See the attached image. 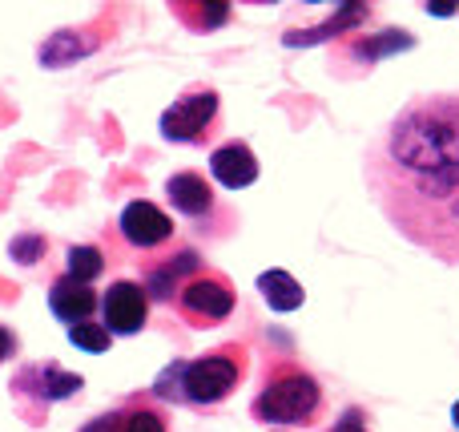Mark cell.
Wrapping results in <instances>:
<instances>
[{"label": "cell", "instance_id": "cell-1", "mask_svg": "<svg viewBox=\"0 0 459 432\" xmlns=\"http://www.w3.org/2000/svg\"><path fill=\"white\" fill-rule=\"evenodd\" d=\"M367 190L407 242L459 267V93H428L367 150Z\"/></svg>", "mask_w": 459, "mask_h": 432}, {"label": "cell", "instance_id": "cell-2", "mask_svg": "<svg viewBox=\"0 0 459 432\" xmlns=\"http://www.w3.org/2000/svg\"><path fill=\"white\" fill-rule=\"evenodd\" d=\"M242 360L238 352H206L198 360H174L158 372L153 396L169 404H190V409H218L238 388Z\"/></svg>", "mask_w": 459, "mask_h": 432}, {"label": "cell", "instance_id": "cell-3", "mask_svg": "<svg viewBox=\"0 0 459 432\" xmlns=\"http://www.w3.org/2000/svg\"><path fill=\"white\" fill-rule=\"evenodd\" d=\"M254 420L270 428H286V425H310L323 412V388L299 364H274L262 384V392L250 404Z\"/></svg>", "mask_w": 459, "mask_h": 432}, {"label": "cell", "instance_id": "cell-4", "mask_svg": "<svg viewBox=\"0 0 459 432\" xmlns=\"http://www.w3.org/2000/svg\"><path fill=\"white\" fill-rule=\"evenodd\" d=\"M8 388H13V396L24 404L32 425H40V412L61 401H73V396L85 388V380H81L77 372H65L61 364L48 360V364H24Z\"/></svg>", "mask_w": 459, "mask_h": 432}, {"label": "cell", "instance_id": "cell-5", "mask_svg": "<svg viewBox=\"0 0 459 432\" xmlns=\"http://www.w3.org/2000/svg\"><path fill=\"white\" fill-rule=\"evenodd\" d=\"M234 304H238L234 283L222 271H198L174 299V307L182 312V320L190 328H214V323L230 320Z\"/></svg>", "mask_w": 459, "mask_h": 432}, {"label": "cell", "instance_id": "cell-6", "mask_svg": "<svg viewBox=\"0 0 459 432\" xmlns=\"http://www.w3.org/2000/svg\"><path fill=\"white\" fill-rule=\"evenodd\" d=\"M218 121V93L210 85H194L190 93H182L166 113H161V137L182 145H198L210 134V126Z\"/></svg>", "mask_w": 459, "mask_h": 432}, {"label": "cell", "instance_id": "cell-7", "mask_svg": "<svg viewBox=\"0 0 459 432\" xmlns=\"http://www.w3.org/2000/svg\"><path fill=\"white\" fill-rule=\"evenodd\" d=\"M150 320V299H145L142 283L117 279L101 295V328L109 336H137Z\"/></svg>", "mask_w": 459, "mask_h": 432}, {"label": "cell", "instance_id": "cell-8", "mask_svg": "<svg viewBox=\"0 0 459 432\" xmlns=\"http://www.w3.org/2000/svg\"><path fill=\"white\" fill-rule=\"evenodd\" d=\"M117 231L129 247L137 251H158L174 239V218L150 198H134L117 218Z\"/></svg>", "mask_w": 459, "mask_h": 432}, {"label": "cell", "instance_id": "cell-9", "mask_svg": "<svg viewBox=\"0 0 459 432\" xmlns=\"http://www.w3.org/2000/svg\"><path fill=\"white\" fill-rule=\"evenodd\" d=\"M198 271H202L198 251L182 247L178 255L158 259V263L145 267V283H142V291H145V299H150V304H174L178 291H182Z\"/></svg>", "mask_w": 459, "mask_h": 432}, {"label": "cell", "instance_id": "cell-10", "mask_svg": "<svg viewBox=\"0 0 459 432\" xmlns=\"http://www.w3.org/2000/svg\"><path fill=\"white\" fill-rule=\"evenodd\" d=\"M101 307V299H97L93 287H85V283L69 279V275H61V279H53V287H48V312L56 315L61 323H85L89 315Z\"/></svg>", "mask_w": 459, "mask_h": 432}, {"label": "cell", "instance_id": "cell-11", "mask_svg": "<svg viewBox=\"0 0 459 432\" xmlns=\"http://www.w3.org/2000/svg\"><path fill=\"white\" fill-rule=\"evenodd\" d=\"M210 174L226 190H242V186H250L258 178V158H254V150L246 142H226L210 154Z\"/></svg>", "mask_w": 459, "mask_h": 432}, {"label": "cell", "instance_id": "cell-12", "mask_svg": "<svg viewBox=\"0 0 459 432\" xmlns=\"http://www.w3.org/2000/svg\"><path fill=\"white\" fill-rule=\"evenodd\" d=\"M166 194H169V207L182 218H206L210 210H214V190H210V182L202 174H194V170H178L166 182Z\"/></svg>", "mask_w": 459, "mask_h": 432}, {"label": "cell", "instance_id": "cell-13", "mask_svg": "<svg viewBox=\"0 0 459 432\" xmlns=\"http://www.w3.org/2000/svg\"><path fill=\"white\" fill-rule=\"evenodd\" d=\"M403 48H415V37L407 29H383V32H355L347 40V61L355 65H379L383 57L403 53Z\"/></svg>", "mask_w": 459, "mask_h": 432}, {"label": "cell", "instance_id": "cell-14", "mask_svg": "<svg viewBox=\"0 0 459 432\" xmlns=\"http://www.w3.org/2000/svg\"><path fill=\"white\" fill-rule=\"evenodd\" d=\"M363 21H371V8L367 4H347V8H339L331 21L315 24V29H290L282 37V45L299 48V45H323V40H331V37H355V29Z\"/></svg>", "mask_w": 459, "mask_h": 432}, {"label": "cell", "instance_id": "cell-15", "mask_svg": "<svg viewBox=\"0 0 459 432\" xmlns=\"http://www.w3.org/2000/svg\"><path fill=\"white\" fill-rule=\"evenodd\" d=\"M258 295L266 299V307L270 312H299L302 307V299H307V291H302V283L294 279L290 271H262L258 275Z\"/></svg>", "mask_w": 459, "mask_h": 432}, {"label": "cell", "instance_id": "cell-16", "mask_svg": "<svg viewBox=\"0 0 459 432\" xmlns=\"http://www.w3.org/2000/svg\"><path fill=\"white\" fill-rule=\"evenodd\" d=\"M93 48H97L93 40H81L73 29H61L40 45V65H45V69H65L69 61H77L81 53H93Z\"/></svg>", "mask_w": 459, "mask_h": 432}, {"label": "cell", "instance_id": "cell-17", "mask_svg": "<svg viewBox=\"0 0 459 432\" xmlns=\"http://www.w3.org/2000/svg\"><path fill=\"white\" fill-rule=\"evenodd\" d=\"M174 16L190 32H214L230 21V4L222 0H198V4H174Z\"/></svg>", "mask_w": 459, "mask_h": 432}, {"label": "cell", "instance_id": "cell-18", "mask_svg": "<svg viewBox=\"0 0 459 432\" xmlns=\"http://www.w3.org/2000/svg\"><path fill=\"white\" fill-rule=\"evenodd\" d=\"M121 432H166V412L158 404H150L145 396L121 404Z\"/></svg>", "mask_w": 459, "mask_h": 432}, {"label": "cell", "instance_id": "cell-19", "mask_svg": "<svg viewBox=\"0 0 459 432\" xmlns=\"http://www.w3.org/2000/svg\"><path fill=\"white\" fill-rule=\"evenodd\" d=\"M101 271H105V255L97 247H89V242H73V247L65 251V275H69V279H77V283L89 287Z\"/></svg>", "mask_w": 459, "mask_h": 432}, {"label": "cell", "instance_id": "cell-20", "mask_svg": "<svg viewBox=\"0 0 459 432\" xmlns=\"http://www.w3.org/2000/svg\"><path fill=\"white\" fill-rule=\"evenodd\" d=\"M69 344H73V348H81V352H93V356H101L105 348L113 344V336L101 328V323L85 320V323H73V328H69Z\"/></svg>", "mask_w": 459, "mask_h": 432}, {"label": "cell", "instance_id": "cell-21", "mask_svg": "<svg viewBox=\"0 0 459 432\" xmlns=\"http://www.w3.org/2000/svg\"><path fill=\"white\" fill-rule=\"evenodd\" d=\"M8 255L24 267H37L40 259H45V239H40V234H16V239L8 242Z\"/></svg>", "mask_w": 459, "mask_h": 432}, {"label": "cell", "instance_id": "cell-22", "mask_svg": "<svg viewBox=\"0 0 459 432\" xmlns=\"http://www.w3.org/2000/svg\"><path fill=\"white\" fill-rule=\"evenodd\" d=\"M331 432H367V412L363 409H347L339 420L331 425Z\"/></svg>", "mask_w": 459, "mask_h": 432}, {"label": "cell", "instance_id": "cell-23", "mask_svg": "<svg viewBox=\"0 0 459 432\" xmlns=\"http://www.w3.org/2000/svg\"><path fill=\"white\" fill-rule=\"evenodd\" d=\"M77 432H121V412H101V417H93L89 425H81Z\"/></svg>", "mask_w": 459, "mask_h": 432}, {"label": "cell", "instance_id": "cell-24", "mask_svg": "<svg viewBox=\"0 0 459 432\" xmlns=\"http://www.w3.org/2000/svg\"><path fill=\"white\" fill-rule=\"evenodd\" d=\"M8 356H16V336L4 328V323H0V364H4Z\"/></svg>", "mask_w": 459, "mask_h": 432}, {"label": "cell", "instance_id": "cell-25", "mask_svg": "<svg viewBox=\"0 0 459 432\" xmlns=\"http://www.w3.org/2000/svg\"><path fill=\"white\" fill-rule=\"evenodd\" d=\"M452 420H455V428H459V401H455V409H452Z\"/></svg>", "mask_w": 459, "mask_h": 432}]
</instances>
